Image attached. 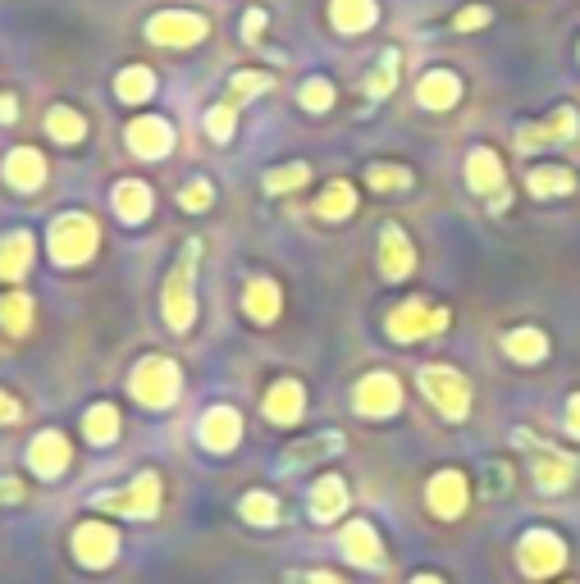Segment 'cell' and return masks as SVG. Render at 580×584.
Masks as SVG:
<instances>
[{
	"instance_id": "1",
	"label": "cell",
	"mask_w": 580,
	"mask_h": 584,
	"mask_svg": "<svg viewBox=\"0 0 580 584\" xmlns=\"http://www.w3.org/2000/svg\"><path fill=\"white\" fill-rule=\"evenodd\" d=\"M96 247H100V228L83 211L56 215V224H50V234H46V251L56 265H83L96 257Z\"/></svg>"
},
{
	"instance_id": "2",
	"label": "cell",
	"mask_w": 580,
	"mask_h": 584,
	"mask_svg": "<svg viewBox=\"0 0 580 584\" xmlns=\"http://www.w3.org/2000/svg\"><path fill=\"white\" fill-rule=\"evenodd\" d=\"M197 257H201V242H188L179 265H174L169 278H165V293H161V311H165V324L174 329V334H184V329L197 320V293H192Z\"/></svg>"
},
{
	"instance_id": "3",
	"label": "cell",
	"mask_w": 580,
	"mask_h": 584,
	"mask_svg": "<svg viewBox=\"0 0 580 584\" xmlns=\"http://www.w3.org/2000/svg\"><path fill=\"white\" fill-rule=\"evenodd\" d=\"M129 389L142 406H151V412H165V406L179 402V389H184V374L179 366H174L169 357H142L133 366V379H129Z\"/></svg>"
},
{
	"instance_id": "4",
	"label": "cell",
	"mask_w": 580,
	"mask_h": 584,
	"mask_svg": "<svg viewBox=\"0 0 580 584\" xmlns=\"http://www.w3.org/2000/svg\"><path fill=\"white\" fill-rule=\"evenodd\" d=\"M211 37V19L197 10H161L146 19V41L151 46H169V50H188Z\"/></svg>"
},
{
	"instance_id": "5",
	"label": "cell",
	"mask_w": 580,
	"mask_h": 584,
	"mask_svg": "<svg viewBox=\"0 0 580 584\" xmlns=\"http://www.w3.org/2000/svg\"><path fill=\"white\" fill-rule=\"evenodd\" d=\"M421 393L435 402V412L443 420H466V412H471V384H466V374H458L452 366H425Z\"/></svg>"
},
{
	"instance_id": "6",
	"label": "cell",
	"mask_w": 580,
	"mask_h": 584,
	"mask_svg": "<svg viewBox=\"0 0 580 584\" xmlns=\"http://www.w3.org/2000/svg\"><path fill=\"white\" fill-rule=\"evenodd\" d=\"M92 506H100V512L133 516V521H151V516L161 512V475H156V470H142L129 489H119V493H96Z\"/></svg>"
},
{
	"instance_id": "7",
	"label": "cell",
	"mask_w": 580,
	"mask_h": 584,
	"mask_svg": "<svg viewBox=\"0 0 580 584\" xmlns=\"http://www.w3.org/2000/svg\"><path fill=\"white\" fill-rule=\"evenodd\" d=\"M517 567L531 580H548L567 567V544L553 535V529H525L517 544Z\"/></svg>"
},
{
	"instance_id": "8",
	"label": "cell",
	"mask_w": 580,
	"mask_h": 584,
	"mask_svg": "<svg viewBox=\"0 0 580 584\" xmlns=\"http://www.w3.org/2000/svg\"><path fill=\"white\" fill-rule=\"evenodd\" d=\"M512 443H517V448H535L531 475H535V485H540L544 493H563L571 479H576V456H567L563 448H544V443L531 434V429H517Z\"/></svg>"
},
{
	"instance_id": "9",
	"label": "cell",
	"mask_w": 580,
	"mask_h": 584,
	"mask_svg": "<svg viewBox=\"0 0 580 584\" xmlns=\"http://www.w3.org/2000/svg\"><path fill=\"white\" fill-rule=\"evenodd\" d=\"M448 320H452V315H448L443 307H430V301L412 297V301H402V307L389 315V334H393L398 343H416V338L443 334Z\"/></svg>"
},
{
	"instance_id": "10",
	"label": "cell",
	"mask_w": 580,
	"mask_h": 584,
	"mask_svg": "<svg viewBox=\"0 0 580 584\" xmlns=\"http://www.w3.org/2000/svg\"><path fill=\"white\" fill-rule=\"evenodd\" d=\"M580 138V110L576 106H558L544 123H525L517 129V151H540V146H563V142H576Z\"/></svg>"
},
{
	"instance_id": "11",
	"label": "cell",
	"mask_w": 580,
	"mask_h": 584,
	"mask_svg": "<svg viewBox=\"0 0 580 584\" xmlns=\"http://www.w3.org/2000/svg\"><path fill=\"white\" fill-rule=\"evenodd\" d=\"M352 402H357V416H366V420H384V416H393L398 406H402V384H398V379H393L389 370H375V374H366L362 384H357Z\"/></svg>"
},
{
	"instance_id": "12",
	"label": "cell",
	"mask_w": 580,
	"mask_h": 584,
	"mask_svg": "<svg viewBox=\"0 0 580 584\" xmlns=\"http://www.w3.org/2000/svg\"><path fill=\"white\" fill-rule=\"evenodd\" d=\"M123 138H129V151L138 160H165L174 151V123L161 115H138L129 129H123Z\"/></svg>"
},
{
	"instance_id": "13",
	"label": "cell",
	"mask_w": 580,
	"mask_h": 584,
	"mask_svg": "<svg viewBox=\"0 0 580 584\" xmlns=\"http://www.w3.org/2000/svg\"><path fill=\"white\" fill-rule=\"evenodd\" d=\"M73 557H79L83 567H92V571L110 567L119 557V535L106 521H83L79 529H73Z\"/></svg>"
},
{
	"instance_id": "14",
	"label": "cell",
	"mask_w": 580,
	"mask_h": 584,
	"mask_svg": "<svg viewBox=\"0 0 580 584\" xmlns=\"http://www.w3.org/2000/svg\"><path fill=\"white\" fill-rule=\"evenodd\" d=\"M425 498H430V512L439 521H458L466 516V502H471V485L462 470H439L430 479V489H425Z\"/></svg>"
},
{
	"instance_id": "15",
	"label": "cell",
	"mask_w": 580,
	"mask_h": 584,
	"mask_svg": "<svg viewBox=\"0 0 580 584\" xmlns=\"http://www.w3.org/2000/svg\"><path fill=\"white\" fill-rule=\"evenodd\" d=\"M69 462H73V448H69V439L60 434V429H42V434L33 439V448H28V466L42 479H60L69 470Z\"/></svg>"
},
{
	"instance_id": "16",
	"label": "cell",
	"mask_w": 580,
	"mask_h": 584,
	"mask_svg": "<svg viewBox=\"0 0 580 584\" xmlns=\"http://www.w3.org/2000/svg\"><path fill=\"white\" fill-rule=\"evenodd\" d=\"M197 439L206 452H234L238 439H242V416L234 412V406H211V412L201 416Z\"/></svg>"
},
{
	"instance_id": "17",
	"label": "cell",
	"mask_w": 580,
	"mask_h": 584,
	"mask_svg": "<svg viewBox=\"0 0 580 584\" xmlns=\"http://www.w3.org/2000/svg\"><path fill=\"white\" fill-rule=\"evenodd\" d=\"M339 548H343L347 562H357V567H366V571L384 567V544H380V535H375L370 521H347L343 535H339Z\"/></svg>"
},
{
	"instance_id": "18",
	"label": "cell",
	"mask_w": 580,
	"mask_h": 584,
	"mask_svg": "<svg viewBox=\"0 0 580 584\" xmlns=\"http://www.w3.org/2000/svg\"><path fill=\"white\" fill-rule=\"evenodd\" d=\"M0 174H5V183L14 192H37L46 183V156L37 146H14L5 165H0Z\"/></svg>"
},
{
	"instance_id": "19",
	"label": "cell",
	"mask_w": 580,
	"mask_h": 584,
	"mask_svg": "<svg viewBox=\"0 0 580 584\" xmlns=\"http://www.w3.org/2000/svg\"><path fill=\"white\" fill-rule=\"evenodd\" d=\"M412 270H416V247H412V238L402 234L398 224H384V228H380V274L398 284V278H407Z\"/></svg>"
},
{
	"instance_id": "20",
	"label": "cell",
	"mask_w": 580,
	"mask_h": 584,
	"mask_svg": "<svg viewBox=\"0 0 580 584\" xmlns=\"http://www.w3.org/2000/svg\"><path fill=\"white\" fill-rule=\"evenodd\" d=\"M466 183H471V192H481V196L508 192V174H502V160L494 156L489 146H475L466 156Z\"/></svg>"
},
{
	"instance_id": "21",
	"label": "cell",
	"mask_w": 580,
	"mask_h": 584,
	"mask_svg": "<svg viewBox=\"0 0 580 584\" xmlns=\"http://www.w3.org/2000/svg\"><path fill=\"white\" fill-rule=\"evenodd\" d=\"M301 406H307V393H301V384H297V379H280V384L265 389L261 412L274 425H297L301 420Z\"/></svg>"
},
{
	"instance_id": "22",
	"label": "cell",
	"mask_w": 580,
	"mask_h": 584,
	"mask_svg": "<svg viewBox=\"0 0 580 584\" xmlns=\"http://www.w3.org/2000/svg\"><path fill=\"white\" fill-rule=\"evenodd\" d=\"M416 100H421L425 110H452L462 100V79L452 69H430L416 83Z\"/></svg>"
},
{
	"instance_id": "23",
	"label": "cell",
	"mask_w": 580,
	"mask_h": 584,
	"mask_svg": "<svg viewBox=\"0 0 580 584\" xmlns=\"http://www.w3.org/2000/svg\"><path fill=\"white\" fill-rule=\"evenodd\" d=\"M375 19H380V5H375V0H330V23H334V33H343V37L370 33Z\"/></svg>"
},
{
	"instance_id": "24",
	"label": "cell",
	"mask_w": 580,
	"mask_h": 584,
	"mask_svg": "<svg viewBox=\"0 0 580 584\" xmlns=\"http://www.w3.org/2000/svg\"><path fill=\"white\" fill-rule=\"evenodd\" d=\"M33 234L28 228H14V234H5L0 238V278L5 284H19L23 274H28V265H33Z\"/></svg>"
},
{
	"instance_id": "25",
	"label": "cell",
	"mask_w": 580,
	"mask_h": 584,
	"mask_svg": "<svg viewBox=\"0 0 580 584\" xmlns=\"http://www.w3.org/2000/svg\"><path fill=\"white\" fill-rule=\"evenodd\" d=\"M347 512V485H343V475H320L316 485H311V516L320 525H330Z\"/></svg>"
},
{
	"instance_id": "26",
	"label": "cell",
	"mask_w": 580,
	"mask_h": 584,
	"mask_svg": "<svg viewBox=\"0 0 580 584\" xmlns=\"http://www.w3.org/2000/svg\"><path fill=\"white\" fill-rule=\"evenodd\" d=\"M110 206H115V215H119L123 224H142V219L151 215V188H146L142 179H123V183H115V192H110Z\"/></svg>"
},
{
	"instance_id": "27",
	"label": "cell",
	"mask_w": 580,
	"mask_h": 584,
	"mask_svg": "<svg viewBox=\"0 0 580 584\" xmlns=\"http://www.w3.org/2000/svg\"><path fill=\"white\" fill-rule=\"evenodd\" d=\"M242 311L257 320V324H270V320H280L284 297H280V288H274L270 278H251L247 293H242Z\"/></svg>"
},
{
	"instance_id": "28",
	"label": "cell",
	"mask_w": 580,
	"mask_h": 584,
	"mask_svg": "<svg viewBox=\"0 0 580 584\" xmlns=\"http://www.w3.org/2000/svg\"><path fill=\"white\" fill-rule=\"evenodd\" d=\"M502 351H508L517 366H540L548 357V338L540 334V329L525 324V329H512V334L502 338Z\"/></svg>"
},
{
	"instance_id": "29",
	"label": "cell",
	"mask_w": 580,
	"mask_h": 584,
	"mask_svg": "<svg viewBox=\"0 0 580 584\" xmlns=\"http://www.w3.org/2000/svg\"><path fill=\"white\" fill-rule=\"evenodd\" d=\"M151 92H156V73L146 64H129L115 73V96L123 106H142V100H151Z\"/></svg>"
},
{
	"instance_id": "30",
	"label": "cell",
	"mask_w": 580,
	"mask_h": 584,
	"mask_svg": "<svg viewBox=\"0 0 580 584\" xmlns=\"http://www.w3.org/2000/svg\"><path fill=\"white\" fill-rule=\"evenodd\" d=\"M46 133L56 138L60 146H79L87 138V119L73 110V106H50L46 110Z\"/></svg>"
},
{
	"instance_id": "31",
	"label": "cell",
	"mask_w": 580,
	"mask_h": 584,
	"mask_svg": "<svg viewBox=\"0 0 580 584\" xmlns=\"http://www.w3.org/2000/svg\"><path fill=\"white\" fill-rule=\"evenodd\" d=\"M334 452H343V434H316V439L293 443V448L284 452V470H293V466H316V462H324V456H334Z\"/></svg>"
},
{
	"instance_id": "32",
	"label": "cell",
	"mask_w": 580,
	"mask_h": 584,
	"mask_svg": "<svg viewBox=\"0 0 580 584\" xmlns=\"http://www.w3.org/2000/svg\"><path fill=\"white\" fill-rule=\"evenodd\" d=\"M352 211H357V188L343 183V179H334L330 188L320 192V201H316V215H320V219H330V224L347 219Z\"/></svg>"
},
{
	"instance_id": "33",
	"label": "cell",
	"mask_w": 580,
	"mask_h": 584,
	"mask_svg": "<svg viewBox=\"0 0 580 584\" xmlns=\"http://www.w3.org/2000/svg\"><path fill=\"white\" fill-rule=\"evenodd\" d=\"M525 188H531V196H567L576 188V174L567 165H540V169H531Z\"/></svg>"
},
{
	"instance_id": "34",
	"label": "cell",
	"mask_w": 580,
	"mask_h": 584,
	"mask_svg": "<svg viewBox=\"0 0 580 584\" xmlns=\"http://www.w3.org/2000/svg\"><path fill=\"white\" fill-rule=\"evenodd\" d=\"M261 92H274V73H265V69H238L229 79V106H247V100H257Z\"/></svg>"
},
{
	"instance_id": "35",
	"label": "cell",
	"mask_w": 580,
	"mask_h": 584,
	"mask_svg": "<svg viewBox=\"0 0 580 584\" xmlns=\"http://www.w3.org/2000/svg\"><path fill=\"white\" fill-rule=\"evenodd\" d=\"M83 434H87V443H96V448L115 443V439H119V412H115L110 402L92 406V412L83 416Z\"/></svg>"
},
{
	"instance_id": "36",
	"label": "cell",
	"mask_w": 580,
	"mask_h": 584,
	"mask_svg": "<svg viewBox=\"0 0 580 584\" xmlns=\"http://www.w3.org/2000/svg\"><path fill=\"white\" fill-rule=\"evenodd\" d=\"M0 329H5V334H28L33 329V297L28 293L0 297Z\"/></svg>"
},
{
	"instance_id": "37",
	"label": "cell",
	"mask_w": 580,
	"mask_h": 584,
	"mask_svg": "<svg viewBox=\"0 0 580 584\" xmlns=\"http://www.w3.org/2000/svg\"><path fill=\"white\" fill-rule=\"evenodd\" d=\"M398 50H384L380 56V64H375L370 73H366V96L370 100H384V96H393V87H398Z\"/></svg>"
},
{
	"instance_id": "38",
	"label": "cell",
	"mask_w": 580,
	"mask_h": 584,
	"mask_svg": "<svg viewBox=\"0 0 580 584\" xmlns=\"http://www.w3.org/2000/svg\"><path fill=\"white\" fill-rule=\"evenodd\" d=\"M334 83L330 79H307L297 87V106L307 110V115H324V110H334Z\"/></svg>"
},
{
	"instance_id": "39",
	"label": "cell",
	"mask_w": 580,
	"mask_h": 584,
	"mask_svg": "<svg viewBox=\"0 0 580 584\" xmlns=\"http://www.w3.org/2000/svg\"><path fill=\"white\" fill-rule=\"evenodd\" d=\"M301 183H311V165H307V160H293V165H280V169H270L261 188L280 196V192H293V188H301Z\"/></svg>"
},
{
	"instance_id": "40",
	"label": "cell",
	"mask_w": 580,
	"mask_h": 584,
	"mask_svg": "<svg viewBox=\"0 0 580 584\" xmlns=\"http://www.w3.org/2000/svg\"><path fill=\"white\" fill-rule=\"evenodd\" d=\"M366 183L375 192H402V188H412V169L407 165H370Z\"/></svg>"
},
{
	"instance_id": "41",
	"label": "cell",
	"mask_w": 580,
	"mask_h": 584,
	"mask_svg": "<svg viewBox=\"0 0 580 584\" xmlns=\"http://www.w3.org/2000/svg\"><path fill=\"white\" fill-rule=\"evenodd\" d=\"M238 512L247 525H280V502H274L270 493H247L238 502Z\"/></svg>"
},
{
	"instance_id": "42",
	"label": "cell",
	"mask_w": 580,
	"mask_h": 584,
	"mask_svg": "<svg viewBox=\"0 0 580 584\" xmlns=\"http://www.w3.org/2000/svg\"><path fill=\"white\" fill-rule=\"evenodd\" d=\"M206 133L215 142H229L238 133V106H229V100H224V106H211L206 110Z\"/></svg>"
},
{
	"instance_id": "43",
	"label": "cell",
	"mask_w": 580,
	"mask_h": 584,
	"mask_svg": "<svg viewBox=\"0 0 580 584\" xmlns=\"http://www.w3.org/2000/svg\"><path fill=\"white\" fill-rule=\"evenodd\" d=\"M211 201H215V188H211L206 179H192V183L179 192V206H184V211H206Z\"/></svg>"
},
{
	"instance_id": "44",
	"label": "cell",
	"mask_w": 580,
	"mask_h": 584,
	"mask_svg": "<svg viewBox=\"0 0 580 584\" xmlns=\"http://www.w3.org/2000/svg\"><path fill=\"white\" fill-rule=\"evenodd\" d=\"M489 19H494L489 5H466V10H458V19H452V28L458 33H481V28H489Z\"/></svg>"
},
{
	"instance_id": "45",
	"label": "cell",
	"mask_w": 580,
	"mask_h": 584,
	"mask_svg": "<svg viewBox=\"0 0 580 584\" xmlns=\"http://www.w3.org/2000/svg\"><path fill=\"white\" fill-rule=\"evenodd\" d=\"M261 33H265V10H257V5H251V10L242 14V41H251V46H257V41H261Z\"/></svg>"
},
{
	"instance_id": "46",
	"label": "cell",
	"mask_w": 580,
	"mask_h": 584,
	"mask_svg": "<svg viewBox=\"0 0 580 584\" xmlns=\"http://www.w3.org/2000/svg\"><path fill=\"white\" fill-rule=\"evenodd\" d=\"M23 416V406L10 397V393H0V425H14Z\"/></svg>"
},
{
	"instance_id": "47",
	"label": "cell",
	"mask_w": 580,
	"mask_h": 584,
	"mask_svg": "<svg viewBox=\"0 0 580 584\" xmlns=\"http://www.w3.org/2000/svg\"><path fill=\"white\" fill-rule=\"evenodd\" d=\"M19 119V100L14 92H0V123H14Z\"/></svg>"
},
{
	"instance_id": "48",
	"label": "cell",
	"mask_w": 580,
	"mask_h": 584,
	"mask_svg": "<svg viewBox=\"0 0 580 584\" xmlns=\"http://www.w3.org/2000/svg\"><path fill=\"white\" fill-rule=\"evenodd\" d=\"M567 434H571V439H580V393L567 402Z\"/></svg>"
},
{
	"instance_id": "49",
	"label": "cell",
	"mask_w": 580,
	"mask_h": 584,
	"mask_svg": "<svg viewBox=\"0 0 580 584\" xmlns=\"http://www.w3.org/2000/svg\"><path fill=\"white\" fill-rule=\"evenodd\" d=\"M19 498H23L19 479H5V485H0V502H19Z\"/></svg>"
},
{
	"instance_id": "50",
	"label": "cell",
	"mask_w": 580,
	"mask_h": 584,
	"mask_svg": "<svg viewBox=\"0 0 580 584\" xmlns=\"http://www.w3.org/2000/svg\"><path fill=\"white\" fill-rule=\"evenodd\" d=\"M301 584H343V580H339V575H330V571H311Z\"/></svg>"
},
{
	"instance_id": "51",
	"label": "cell",
	"mask_w": 580,
	"mask_h": 584,
	"mask_svg": "<svg viewBox=\"0 0 580 584\" xmlns=\"http://www.w3.org/2000/svg\"><path fill=\"white\" fill-rule=\"evenodd\" d=\"M412 584H443V580H439V575H416Z\"/></svg>"
},
{
	"instance_id": "52",
	"label": "cell",
	"mask_w": 580,
	"mask_h": 584,
	"mask_svg": "<svg viewBox=\"0 0 580 584\" xmlns=\"http://www.w3.org/2000/svg\"><path fill=\"white\" fill-rule=\"evenodd\" d=\"M576 56H580V50H576Z\"/></svg>"
}]
</instances>
